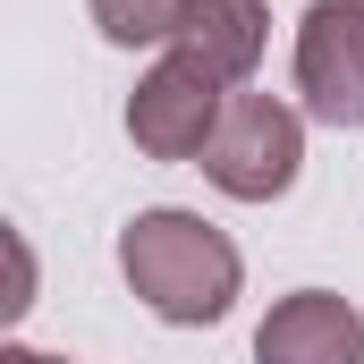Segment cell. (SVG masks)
Segmentation results:
<instances>
[{"label": "cell", "instance_id": "3", "mask_svg": "<svg viewBox=\"0 0 364 364\" xmlns=\"http://www.w3.org/2000/svg\"><path fill=\"white\" fill-rule=\"evenodd\" d=\"M229 93L237 85H220V77H212L203 60H186V51L153 60V68L136 77V93H127V136H136V153H144V161H203V144H212Z\"/></svg>", "mask_w": 364, "mask_h": 364}, {"label": "cell", "instance_id": "9", "mask_svg": "<svg viewBox=\"0 0 364 364\" xmlns=\"http://www.w3.org/2000/svg\"><path fill=\"white\" fill-rule=\"evenodd\" d=\"M0 364H68V356H43V348H26V339H17V348H0Z\"/></svg>", "mask_w": 364, "mask_h": 364}, {"label": "cell", "instance_id": "7", "mask_svg": "<svg viewBox=\"0 0 364 364\" xmlns=\"http://www.w3.org/2000/svg\"><path fill=\"white\" fill-rule=\"evenodd\" d=\"M85 9L102 26V43H119V51L178 43V17H186V0H85Z\"/></svg>", "mask_w": 364, "mask_h": 364}, {"label": "cell", "instance_id": "1", "mask_svg": "<svg viewBox=\"0 0 364 364\" xmlns=\"http://www.w3.org/2000/svg\"><path fill=\"white\" fill-rule=\"evenodd\" d=\"M119 272H127L136 305H144L153 322H170V331H203V322H220V314L237 305V288H246V255H237L203 212L161 203V212H136V220L119 229Z\"/></svg>", "mask_w": 364, "mask_h": 364}, {"label": "cell", "instance_id": "6", "mask_svg": "<svg viewBox=\"0 0 364 364\" xmlns=\"http://www.w3.org/2000/svg\"><path fill=\"white\" fill-rule=\"evenodd\" d=\"M263 43H272V9H263V0H186L170 51L203 60L220 85H246V77L263 68Z\"/></svg>", "mask_w": 364, "mask_h": 364}, {"label": "cell", "instance_id": "2", "mask_svg": "<svg viewBox=\"0 0 364 364\" xmlns=\"http://www.w3.org/2000/svg\"><path fill=\"white\" fill-rule=\"evenodd\" d=\"M195 170L220 186V195H237V203H279L296 186V170H305V110L279 102V93H246L237 85Z\"/></svg>", "mask_w": 364, "mask_h": 364}, {"label": "cell", "instance_id": "4", "mask_svg": "<svg viewBox=\"0 0 364 364\" xmlns=\"http://www.w3.org/2000/svg\"><path fill=\"white\" fill-rule=\"evenodd\" d=\"M296 93L305 119L364 127V0H314L296 17Z\"/></svg>", "mask_w": 364, "mask_h": 364}, {"label": "cell", "instance_id": "5", "mask_svg": "<svg viewBox=\"0 0 364 364\" xmlns=\"http://www.w3.org/2000/svg\"><path fill=\"white\" fill-rule=\"evenodd\" d=\"M255 364H364V314L339 288H296L263 314Z\"/></svg>", "mask_w": 364, "mask_h": 364}, {"label": "cell", "instance_id": "8", "mask_svg": "<svg viewBox=\"0 0 364 364\" xmlns=\"http://www.w3.org/2000/svg\"><path fill=\"white\" fill-rule=\"evenodd\" d=\"M9 263H17V288H9V314H26V305H34V255H26V237H9Z\"/></svg>", "mask_w": 364, "mask_h": 364}]
</instances>
